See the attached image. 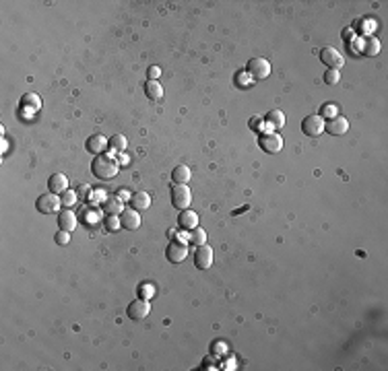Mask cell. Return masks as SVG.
Masks as SVG:
<instances>
[{
  "mask_svg": "<svg viewBox=\"0 0 388 371\" xmlns=\"http://www.w3.org/2000/svg\"><path fill=\"white\" fill-rule=\"evenodd\" d=\"M325 124L327 120L320 118V116H308L304 122H301V132L306 136H320L325 132Z\"/></svg>",
  "mask_w": 388,
  "mask_h": 371,
  "instance_id": "8992f818",
  "label": "cell"
},
{
  "mask_svg": "<svg viewBox=\"0 0 388 371\" xmlns=\"http://www.w3.org/2000/svg\"><path fill=\"white\" fill-rule=\"evenodd\" d=\"M320 60L327 64V66H331V68H341L343 64H345V58H343V54L337 50V48H333V46H327L325 50L320 52Z\"/></svg>",
  "mask_w": 388,
  "mask_h": 371,
  "instance_id": "9c48e42d",
  "label": "cell"
},
{
  "mask_svg": "<svg viewBox=\"0 0 388 371\" xmlns=\"http://www.w3.org/2000/svg\"><path fill=\"white\" fill-rule=\"evenodd\" d=\"M145 93H147V97H149L151 101H159V99L163 97V87H161V83H157V81H147Z\"/></svg>",
  "mask_w": 388,
  "mask_h": 371,
  "instance_id": "ffe728a7",
  "label": "cell"
},
{
  "mask_svg": "<svg viewBox=\"0 0 388 371\" xmlns=\"http://www.w3.org/2000/svg\"><path fill=\"white\" fill-rule=\"evenodd\" d=\"M103 225H105V229H107V231H118V229L122 227L120 216H118V214H107L105 219H103Z\"/></svg>",
  "mask_w": 388,
  "mask_h": 371,
  "instance_id": "4316f807",
  "label": "cell"
},
{
  "mask_svg": "<svg viewBox=\"0 0 388 371\" xmlns=\"http://www.w3.org/2000/svg\"><path fill=\"white\" fill-rule=\"evenodd\" d=\"M139 295H141V299H151V297L155 295V289L151 287V285H145V282H143V285L139 287Z\"/></svg>",
  "mask_w": 388,
  "mask_h": 371,
  "instance_id": "f546056e",
  "label": "cell"
},
{
  "mask_svg": "<svg viewBox=\"0 0 388 371\" xmlns=\"http://www.w3.org/2000/svg\"><path fill=\"white\" fill-rule=\"evenodd\" d=\"M190 242L197 246V248L203 246V244H207V231H205L203 227H194L192 233H190Z\"/></svg>",
  "mask_w": 388,
  "mask_h": 371,
  "instance_id": "d4e9b609",
  "label": "cell"
},
{
  "mask_svg": "<svg viewBox=\"0 0 388 371\" xmlns=\"http://www.w3.org/2000/svg\"><path fill=\"white\" fill-rule=\"evenodd\" d=\"M35 206H37V210H39L41 214H52V212L60 210V206H62L60 194H54V192L41 194L39 198H37V202H35Z\"/></svg>",
  "mask_w": 388,
  "mask_h": 371,
  "instance_id": "3957f363",
  "label": "cell"
},
{
  "mask_svg": "<svg viewBox=\"0 0 388 371\" xmlns=\"http://www.w3.org/2000/svg\"><path fill=\"white\" fill-rule=\"evenodd\" d=\"M103 210L105 214H120L124 210V202L118 198V196H112V198H105L103 202Z\"/></svg>",
  "mask_w": 388,
  "mask_h": 371,
  "instance_id": "44dd1931",
  "label": "cell"
},
{
  "mask_svg": "<svg viewBox=\"0 0 388 371\" xmlns=\"http://www.w3.org/2000/svg\"><path fill=\"white\" fill-rule=\"evenodd\" d=\"M246 77H248V75H246V70H244V72H240L235 79H238V83H244V85H246V83H248V79H246Z\"/></svg>",
  "mask_w": 388,
  "mask_h": 371,
  "instance_id": "8d00e7d4",
  "label": "cell"
},
{
  "mask_svg": "<svg viewBox=\"0 0 388 371\" xmlns=\"http://www.w3.org/2000/svg\"><path fill=\"white\" fill-rule=\"evenodd\" d=\"M265 122H267V126H271V128H283L285 126V114L281 112V110H271L265 118H263Z\"/></svg>",
  "mask_w": 388,
  "mask_h": 371,
  "instance_id": "d6986e66",
  "label": "cell"
},
{
  "mask_svg": "<svg viewBox=\"0 0 388 371\" xmlns=\"http://www.w3.org/2000/svg\"><path fill=\"white\" fill-rule=\"evenodd\" d=\"M118 216H120L122 227H124V229H128V231H133V229H139V227H141V216H139V210H135L133 206H131V208H124Z\"/></svg>",
  "mask_w": 388,
  "mask_h": 371,
  "instance_id": "7c38bea8",
  "label": "cell"
},
{
  "mask_svg": "<svg viewBox=\"0 0 388 371\" xmlns=\"http://www.w3.org/2000/svg\"><path fill=\"white\" fill-rule=\"evenodd\" d=\"M192 202V192L188 186L184 184H176L174 188H171V204H174L178 210H184L188 208Z\"/></svg>",
  "mask_w": 388,
  "mask_h": 371,
  "instance_id": "277c9868",
  "label": "cell"
},
{
  "mask_svg": "<svg viewBox=\"0 0 388 371\" xmlns=\"http://www.w3.org/2000/svg\"><path fill=\"white\" fill-rule=\"evenodd\" d=\"M60 200H62V206H67V208H73L77 202H79V194L75 192V190H64L62 194H60Z\"/></svg>",
  "mask_w": 388,
  "mask_h": 371,
  "instance_id": "603a6c76",
  "label": "cell"
},
{
  "mask_svg": "<svg viewBox=\"0 0 388 371\" xmlns=\"http://www.w3.org/2000/svg\"><path fill=\"white\" fill-rule=\"evenodd\" d=\"M320 118H325V120H331V118H335V116H339V110H337V105L335 103H325L320 107V114H318Z\"/></svg>",
  "mask_w": 388,
  "mask_h": 371,
  "instance_id": "484cf974",
  "label": "cell"
},
{
  "mask_svg": "<svg viewBox=\"0 0 388 371\" xmlns=\"http://www.w3.org/2000/svg\"><path fill=\"white\" fill-rule=\"evenodd\" d=\"M99 200L105 202L103 192H91V194H89V202H91V204H99Z\"/></svg>",
  "mask_w": 388,
  "mask_h": 371,
  "instance_id": "1f68e13d",
  "label": "cell"
},
{
  "mask_svg": "<svg viewBox=\"0 0 388 371\" xmlns=\"http://www.w3.org/2000/svg\"><path fill=\"white\" fill-rule=\"evenodd\" d=\"M21 103H23V107H31V110H39V105H41V99L37 93H25L23 97H21Z\"/></svg>",
  "mask_w": 388,
  "mask_h": 371,
  "instance_id": "cb8c5ba5",
  "label": "cell"
},
{
  "mask_svg": "<svg viewBox=\"0 0 388 371\" xmlns=\"http://www.w3.org/2000/svg\"><path fill=\"white\" fill-rule=\"evenodd\" d=\"M361 52H363L365 56H378V52H380V41H378V37L365 35V37H363V43H361Z\"/></svg>",
  "mask_w": 388,
  "mask_h": 371,
  "instance_id": "ac0fdd59",
  "label": "cell"
},
{
  "mask_svg": "<svg viewBox=\"0 0 388 371\" xmlns=\"http://www.w3.org/2000/svg\"><path fill=\"white\" fill-rule=\"evenodd\" d=\"M258 144H261V149L265 153L275 155V153H279L283 149V136H279L277 132H265V134L258 136Z\"/></svg>",
  "mask_w": 388,
  "mask_h": 371,
  "instance_id": "5b68a950",
  "label": "cell"
},
{
  "mask_svg": "<svg viewBox=\"0 0 388 371\" xmlns=\"http://www.w3.org/2000/svg\"><path fill=\"white\" fill-rule=\"evenodd\" d=\"M339 79H341V72H339L337 68H331V70L325 72V83H327V85H337Z\"/></svg>",
  "mask_w": 388,
  "mask_h": 371,
  "instance_id": "f1b7e54d",
  "label": "cell"
},
{
  "mask_svg": "<svg viewBox=\"0 0 388 371\" xmlns=\"http://www.w3.org/2000/svg\"><path fill=\"white\" fill-rule=\"evenodd\" d=\"M250 126H252L254 130H261V126H263V118L252 116V118H250Z\"/></svg>",
  "mask_w": 388,
  "mask_h": 371,
  "instance_id": "836d02e7",
  "label": "cell"
},
{
  "mask_svg": "<svg viewBox=\"0 0 388 371\" xmlns=\"http://www.w3.org/2000/svg\"><path fill=\"white\" fill-rule=\"evenodd\" d=\"M77 214L71 210V208H67V210H62L60 214H58V227L62 229V231H75L77 229Z\"/></svg>",
  "mask_w": 388,
  "mask_h": 371,
  "instance_id": "4fadbf2b",
  "label": "cell"
},
{
  "mask_svg": "<svg viewBox=\"0 0 388 371\" xmlns=\"http://www.w3.org/2000/svg\"><path fill=\"white\" fill-rule=\"evenodd\" d=\"M126 146H128V142H126V136H122V134H116V136H112V140H110V149H114V151L122 153V151H126Z\"/></svg>",
  "mask_w": 388,
  "mask_h": 371,
  "instance_id": "83f0119b",
  "label": "cell"
},
{
  "mask_svg": "<svg viewBox=\"0 0 388 371\" xmlns=\"http://www.w3.org/2000/svg\"><path fill=\"white\" fill-rule=\"evenodd\" d=\"M178 223L182 229H194V227H199V214L190 208H184L178 216Z\"/></svg>",
  "mask_w": 388,
  "mask_h": 371,
  "instance_id": "2e32d148",
  "label": "cell"
},
{
  "mask_svg": "<svg viewBox=\"0 0 388 371\" xmlns=\"http://www.w3.org/2000/svg\"><path fill=\"white\" fill-rule=\"evenodd\" d=\"M91 171H93V176L99 178V180H112L120 171V165L114 159V155H105V153H101V155H95V159L91 163Z\"/></svg>",
  "mask_w": 388,
  "mask_h": 371,
  "instance_id": "6da1fadb",
  "label": "cell"
},
{
  "mask_svg": "<svg viewBox=\"0 0 388 371\" xmlns=\"http://www.w3.org/2000/svg\"><path fill=\"white\" fill-rule=\"evenodd\" d=\"M69 242H71L69 231H62V229H60V231L56 233V244H58V246H67Z\"/></svg>",
  "mask_w": 388,
  "mask_h": 371,
  "instance_id": "4dcf8cb0",
  "label": "cell"
},
{
  "mask_svg": "<svg viewBox=\"0 0 388 371\" xmlns=\"http://www.w3.org/2000/svg\"><path fill=\"white\" fill-rule=\"evenodd\" d=\"M131 204L135 210H147L149 206H151V196L147 194V192H135V194H131Z\"/></svg>",
  "mask_w": 388,
  "mask_h": 371,
  "instance_id": "e0dca14e",
  "label": "cell"
},
{
  "mask_svg": "<svg viewBox=\"0 0 388 371\" xmlns=\"http://www.w3.org/2000/svg\"><path fill=\"white\" fill-rule=\"evenodd\" d=\"M147 72H149V81H157V77L161 75V68L159 66H151Z\"/></svg>",
  "mask_w": 388,
  "mask_h": 371,
  "instance_id": "d6a6232c",
  "label": "cell"
},
{
  "mask_svg": "<svg viewBox=\"0 0 388 371\" xmlns=\"http://www.w3.org/2000/svg\"><path fill=\"white\" fill-rule=\"evenodd\" d=\"M118 198H120V200H124V202H131V196H128V192H126V190H120V192H118Z\"/></svg>",
  "mask_w": 388,
  "mask_h": 371,
  "instance_id": "e575fe53",
  "label": "cell"
},
{
  "mask_svg": "<svg viewBox=\"0 0 388 371\" xmlns=\"http://www.w3.org/2000/svg\"><path fill=\"white\" fill-rule=\"evenodd\" d=\"M48 190L54 194H62L64 190H69V178L64 173H52L48 180Z\"/></svg>",
  "mask_w": 388,
  "mask_h": 371,
  "instance_id": "5bb4252c",
  "label": "cell"
},
{
  "mask_svg": "<svg viewBox=\"0 0 388 371\" xmlns=\"http://www.w3.org/2000/svg\"><path fill=\"white\" fill-rule=\"evenodd\" d=\"M194 264H197V268H201V270L211 268V264H213V250H211V246L203 244V246L197 248V252H194Z\"/></svg>",
  "mask_w": 388,
  "mask_h": 371,
  "instance_id": "30bf717a",
  "label": "cell"
},
{
  "mask_svg": "<svg viewBox=\"0 0 388 371\" xmlns=\"http://www.w3.org/2000/svg\"><path fill=\"white\" fill-rule=\"evenodd\" d=\"M87 216H89L87 223H93V221L97 223V221H99V214H97V212H91V210H89V212H87Z\"/></svg>",
  "mask_w": 388,
  "mask_h": 371,
  "instance_id": "d590c367",
  "label": "cell"
},
{
  "mask_svg": "<svg viewBox=\"0 0 388 371\" xmlns=\"http://www.w3.org/2000/svg\"><path fill=\"white\" fill-rule=\"evenodd\" d=\"M107 144H110V142L105 140L103 134H93V136L87 138V142H85V149H87L89 153H93V155H101Z\"/></svg>",
  "mask_w": 388,
  "mask_h": 371,
  "instance_id": "9a60e30c",
  "label": "cell"
},
{
  "mask_svg": "<svg viewBox=\"0 0 388 371\" xmlns=\"http://www.w3.org/2000/svg\"><path fill=\"white\" fill-rule=\"evenodd\" d=\"M190 169L186 165H178L174 171H171V180H174V184H186L190 180Z\"/></svg>",
  "mask_w": 388,
  "mask_h": 371,
  "instance_id": "7402d4cb",
  "label": "cell"
},
{
  "mask_svg": "<svg viewBox=\"0 0 388 371\" xmlns=\"http://www.w3.org/2000/svg\"><path fill=\"white\" fill-rule=\"evenodd\" d=\"M165 256L171 264H178V262H182L188 256V246L184 242H180V239H171L167 250H165Z\"/></svg>",
  "mask_w": 388,
  "mask_h": 371,
  "instance_id": "ba28073f",
  "label": "cell"
},
{
  "mask_svg": "<svg viewBox=\"0 0 388 371\" xmlns=\"http://www.w3.org/2000/svg\"><path fill=\"white\" fill-rule=\"evenodd\" d=\"M325 130L333 136H343L349 130V120L345 116H335L325 124Z\"/></svg>",
  "mask_w": 388,
  "mask_h": 371,
  "instance_id": "8fae6325",
  "label": "cell"
},
{
  "mask_svg": "<svg viewBox=\"0 0 388 371\" xmlns=\"http://www.w3.org/2000/svg\"><path fill=\"white\" fill-rule=\"evenodd\" d=\"M246 75L254 81H263L271 75V62L267 58H252L246 64Z\"/></svg>",
  "mask_w": 388,
  "mask_h": 371,
  "instance_id": "7a4b0ae2",
  "label": "cell"
},
{
  "mask_svg": "<svg viewBox=\"0 0 388 371\" xmlns=\"http://www.w3.org/2000/svg\"><path fill=\"white\" fill-rule=\"evenodd\" d=\"M126 314H128V318L135 320V322L145 320V318L151 314V303H149V299H137V301H133L131 305H128Z\"/></svg>",
  "mask_w": 388,
  "mask_h": 371,
  "instance_id": "52a82bcc",
  "label": "cell"
}]
</instances>
